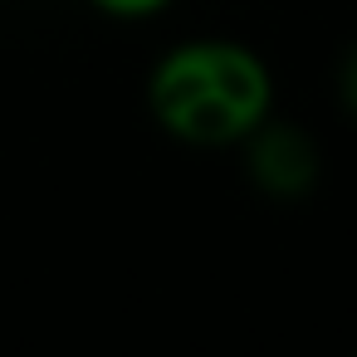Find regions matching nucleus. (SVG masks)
I'll return each mask as SVG.
<instances>
[{
    "label": "nucleus",
    "mask_w": 357,
    "mask_h": 357,
    "mask_svg": "<svg viewBox=\"0 0 357 357\" xmlns=\"http://www.w3.org/2000/svg\"><path fill=\"white\" fill-rule=\"evenodd\" d=\"M147 118L181 147L235 152L279 103L269 59L235 35H191L167 45L142 84Z\"/></svg>",
    "instance_id": "f257e3e1"
},
{
    "label": "nucleus",
    "mask_w": 357,
    "mask_h": 357,
    "mask_svg": "<svg viewBox=\"0 0 357 357\" xmlns=\"http://www.w3.org/2000/svg\"><path fill=\"white\" fill-rule=\"evenodd\" d=\"M337 103H342V113L357 123V45L342 54V69H337Z\"/></svg>",
    "instance_id": "20e7f679"
},
{
    "label": "nucleus",
    "mask_w": 357,
    "mask_h": 357,
    "mask_svg": "<svg viewBox=\"0 0 357 357\" xmlns=\"http://www.w3.org/2000/svg\"><path fill=\"white\" fill-rule=\"evenodd\" d=\"M89 10H98L103 20H123V25H142V20H157L167 15L176 0H84Z\"/></svg>",
    "instance_id": "7ed1b4c3"
},
{
    "label": "nucleus",
    "mask_w": 357,
    "mask_h": 357,
    "mask_svg": "<svg viewBox=\"0 0 357 357\" xmlns=\"http://www.w3.org/2000/svg\"><path fill=\"white\" fill-rule=\"evenodd\" d=\"M240 162H245V176L259 196L279 201V206H294V201H308L323 181V142L294 123V118H279L269 113L240 147Z\"/></svg>",
    "instance_id": "f03ea898"
}]
</instances>
